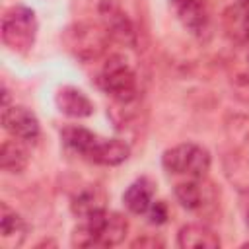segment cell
<instances>
[{
    "label": "cell",
    "instance_id": "6da1fadb",
    "mask_svg": "<svg viewBox=\"0 0 249 249\" xmlns=\"http://www.w3.org/2000/svg\"><path fill=\"white\" fill-rule=\"evenodd\" d=\"M60 136L70 150L93 163L119 165L130 156V146L126 142L117 138H101L84 126H64Z\"/></svg>",
    "mask_w": 249,
    "mask_h": 249
},
{
    "label": "cell",
    "instance_id": "7a4b0ae2",
    "mask_svg": "<svg viewBox=\"0 0 249 249\" xmlns=\"http://www.w3.org/2000/svg\"><path fill=\"white\" fill-rule=\"evenodd\" d=\"M128 231V222L119 212L101 210L84 222L72 231L74 247H113L124 241Z\"/></svg>",
    "mask_w": 249,
    "mask_h": 249
},
{
    "label": "cell",
    "instance_id": "3957f363",
    "mask_svg": "<svg viewBox=\"0 0 249 249\" xmlns=\"http://www.w3.org/2000/svg\"><path fill=\"white\" fill-rule=\"evenodd\" d=\"M97 86L119 105L134 103L140 93L134 70L119 54H111L105 60L97 76Z\"/></svg>",
    "mask_w": 249,
    "mask_h": 249
},
{
    "label": "cell",
    "instance_id": "277c9868",
    "mask_svg": "<svg viewBox=\"0 0 249 249\" xmlns=\"http://www.w3.org/2000/svg\"><path fill=\"white\" fill-rule=\"evenodd\" d=\"M109 41L111 37L107 29L101 23H91V21H76L68 25L62 33V43L66 51L72 53L82 62L99 58L105 53Z\"/></svg>",
    "mask_w": 249,
    "mask_h": 249
},
{
    "label": "cell",
    "instance_id": "5b68a950",
    "mask_svg": "<svg viewBox=\"0 0 249 249\" xmlns=\"http://www.w3.org/2000/svg\"><path fill=\"white\" fill-rule=\"evenodd\" d=\"M37 35L35 12L27 6H12L2 16V41L14 53H27Z\"/></svg>",
    "mask_w": 249,
    "mask_h": 249
},
{
    "label": "cell",
    "instance_id": "8992f818",
    "mask_svg": "<svg viewBox=\"0 0 249 249\" xmlns=\"http://www.w3.org/2000/svg\"><path fill=\"white\" fill-rule=\"evenodd\" d=\"M161 165L167 173L200 179L210 169V154L206 148H202L198 144L183 142V144H177L163 152Z\"/></svg>",
    "mask_w": 249,
    "mask_h": 249
},
{
    "label": "cell",
    "instance_id": "52a82bcc",
    "mask_svg": "<svg viewBox=\"0 0 249 249\" xmlns=\"http://www.w3.org/2000/svg\"><path fill=\"white\" fill-rule=\"evenodd\" d=\"M2 126L14 138L35 142L39 136V121L33 111L21 105H6L2 109Z\"/></svg>",
    "mask_w": 249,
    "mask_h": 249
},
{
    "label": "cell",
    "instance_id": "ba28073f",
    "mask_svg": "<svg viewBox=\"0 0 249 249\" xmlns=\"http://www.w3.org/2000/svg\"><path fill=\"white\" fill-rule=\"evenodd\" d=\"M99 16H101V25L107 29L111 41H117L128 47L134 45L136 41L134 25L119 6H115L111 0H103L99 6Z\"/></svg>",
    "mask_w": 249,
    "mask_h": 249
},
{
    "label": "cell",
    "instance_id": "9c48e42d",
    "mask_svg": "<svg viewBox=\"0 0 249 249\" xmlns=\"http://www.w3.org/2000/svg\"><path fill=\"white\" fill-rule=\"evenodd\" d=\"M177 18L191 31V35L198 39H208L210 35V10L208 0H191L173 4Z\"/></svg>",
    "mask_w": 249,
    "mask_h": 249
},
{
    "label": "cell",
    "instance_id": "30bf717a",
    "mask_svg": "<svg viewBox=\"0 0 249 249\" xmlns=\"http://www.w3.org/2000/svg\"><path fill=\"white\" fill-rule=\"evenodd\" d=\"M56 107L62 115L66 117H74V119H84V117H89L93 113V103L89 101V97L80 91L78 88H62L56 91Z\"/></svg>",
    "mask_w": 249,
    "mask_h": 249
},
{
    "label": "cell",
    "instance_id": "8fae6325",
    "mask_svg": "<svg viewBox=\"0 0 249 249\" xmlns=\"http://www.w3.org/2000/svg\"><path fill=\"white\" fill-rule=\"evenodd\" d=\"M228 78L230 84L249 97V43H239L231 56L228 58Z\"/></svg>",
    "mask_w": 249,
    "mask_h": 249
},
{
    "label": "cell",
    "instance_id": "7c38bea8",
    "mask_svg": "<svg viewBox=\"0 0 249 249\" xmlns=\"http://www.w3.org/2000/svg\"><path fill=\"white\" fill-rule=\"evenodd\" d=\"M177 245L183 249H218L220 237L202 224H187L177 233Z\"/></svg>",
    "mask_w": 249,
    "mask_h": 249
},
{
    "label": "cell",
    "instance_id": "4fadbf2b",
    "mask_svg": "<svg viewBox=\"0 0 249 249\" xmlns=\"http://www.w3.org/2000/svg\"><path fill=\"white\" fill-rule=\"evenodd\" d=\"M0 235L6 247H19L27 235L25 220L6 204H2V212H0Z\"/></svg>",
    "mask_w": 249,
    "mask_h": 249
},
{
    "label": "cell",
    "instance_id": "5bb4252c",
    "mask_svg": "<svg viewBox=\"0 0 249 249\" xmlns=\"http://www.w3.org/2000/svg\"><path fill=\"white\" fill-rule=\"evenodd\" d=\"M152 198H154V183L148 177H140L134 183H130L123 195V202L132 214H146L150 204L154 202Z\"/></svg>",
    "mask_w": 249,
    "mask_h": 249
},
{
    "label": "cell",
    "instance_id": "9a60e30c",
    "mask_svg": "<svg viewBox=\"0 0 249 249\" xmlns=\"http://www.w3.org/2000/svg\"><path fill=\"white\" fill-rule=\"evenodd\" d=\"M70 208L80 218H89L101 210H105V193L97 185H88L82 189L70 202Z\"/></svg>",
    "mask_w": 249,
    "mask_h": 249
},
{
    "label": "cell",
    "instance_id": "2e32d148",
    "mask_svg": "<svg viewBox=\"0 0 249 249\" xmlns=\"http://www.w3.org/2000/svg\"><path fill=\"white\" fill-rule=\"evenodd\" d=\"M222 23L226 35L235 41V45L249 43V16L239 6H230L222 16Z\"/></svg>",
    "mask_w": 249,
    "mask_h": 249
},
{
    "label": "cell",
    "instance_id": "e0dca14e",
    "mask_svg": "<svg viewBox=\"0 0 249 249\" xmlns=\"http://www.w3.org/2000/svg\"><path fill=\"white\" fill-rule=\"evenodd\" d=\"M29 161V152L23 146V140H6L2 144V152H0V165L4 171L8 173H19L25 169Z\"/></svg>",
    "mask_w": 249,
    "mask_h": 249
},
{
    "label": "cell",
    "instance_id": "ac0fdd59",
    "mask_svg": "<svg viewBox=\"0 0 249 249\" xmlns=\"http://www.w3.org/2000/svg\"><path fill=\"white\" fill-rule=\"evenodd\" d=\"M202 179L204 177H200V179L191 177L189 181H183V183L175 185V196H177V200L181 202L183 208H187V210H200L206 204V195H204Z\"/></svg>",
    "mask_w": 249,
    "mask_h": 249
},
{
    "label": "cell",
    "instance_id": "d6986e66",
    "mask_svg": "<svg viewBox=\"0 0 249 249\" xmlns=\"http://www.w3.org/2000/svg\"><path fill=\"white\" fill-rule=\"evenodd\" d=\"M228 179L245 195H249V160L247 158H226Z\"/></svg>",
    "mask_w": 249,
    "mask_h": 249
},
{
    "label": "cell",
    "instance_id": "ffe728a7",
    "mask_svg": "<svg viewBox=\"0 0 249 249\" xmlns=\"http://www.w3.org/2000/svg\"><path fill=\"white\" fill-rule=\"evenodd\" d=\"M146 214H148L150 224H156V226L165 224V222H167V218H169V214H167V206H165V202H161V200L152 202Z\"/></svg>",
    "mask_w": 249,
    "mask_h": 249
},
{
    "label": "cell",
    "instance_id": "44dd1931",
    "mask_svg": "<svg viewBox=\"0 0 249 249\" xmlns=\"http://www.w3.org/2000/svg\"><path fill=\"white\" fill-rule=\"evenodd\" d=\"M132 247H163V241L158 237L144 235V237H138L136 241H132Z\"/></svg>",
    "mask_w": 249,
    "mask_h": 249
},
{
    "label": "cell",
    "instance_id": "7402d4cb",
    "mask_svg": "<svg viewBox=\"0 0 249 249\" xmlns=\"http://www.w3.org/2000/svg\"><path fill=\"white\" fill-rule=\"evenodd\" d=\"M237 6H239V8L249 16V0H237Z\"/></svg>",
    "mask_w": 249,
    "mask_h": 249
}]
</instances>
